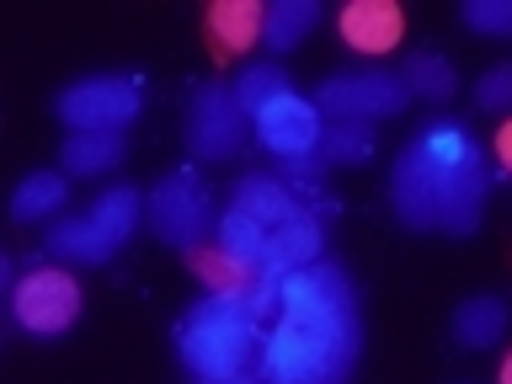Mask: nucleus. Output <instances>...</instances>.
<instances>
[{"label": "nucleus", "mask_w": 512, "mask_h": 384, "mask_svg": "<svg viewBox=\"0 0 512 384\" xmlns=\"http://www.w3.org/2000/svg\"><path fill=\"white\" fill-rule=\"evenodd\" d=\"M491 166L475 134L454 118H432L390 166V208L416 235H475L486 214Z\"/></svg>", "instance_id": "1"}, {"label": "nucleus", "mask_w": 512, "mask_h": 384, "mask_svg": "<svg viewBox=\"0 0 512 384\" xmlns=\"http://www.w3.org/2000/svg\"><path fill=\"white\" fill-rule=\"evenodd\" d=\"M262 342L267 331L251 294H203L176 326V358L198 379L251 374L256 358H262Z\"/></svg>", "instance_id": "2"}, {"label": "nucleus", "mask_w": 512, "mask_h": 384, "mask_svg": "<svg viewBox=\"0 0 512 384\" xmlns=\"http://www.w3.org/2000/svg\"><path fill=\"white\" fill-rule=\"evenodd\" d=\"M363 352V331H336V326H310V320L278 315L267 331L256 374L262 384H347Z\"/></svg>", "instance_id": "3"}, {"label": "nucleus", "mask_w": 512, "mask_h": 384, "mask_svg": "<svg viewBox=\"0 0 512 384\" xmlns=\"http://www.w3.org/2000/svg\"><path fill=\"white\" fill-rule=\"evenodd\" d=\"M144 224H150V235L155 240H166V246L176 251H198L208 235H214V198H208V187H203V176L182 166V171H171V176H160L155 192L144 198Z\"/></svg>", "instance_id": "4"}, {"label": "nucleus", "mask_w": 512, "mask_h": 384, "mask_svg": "<svg viewBox=\"0 0 512 384\" xmlns=\"http://www.w3.org/2000/svg\"><path fill=\"white\" fill-rule=\"evenodd\" d=\"M278 315L310 320V326H336V331H363L358 288L342 272V262H310V267L288 272L278 283Z\"/></svg>", "instance_id": "5"}, {"label": "nucleus", "mask_w": 512, "mask_h": 384, "mask_svg": "<svg viewBox=\"0 0 512 384\" xmlns=\"http://www.w3.org/2000/svg\"><path fill=\"white\" fill-rule=\"evenodd\" d=\"M144 107V91L139 80L128 75H86V80H70V86L59 91V123L70 128V134H118L139 118Z\"/></svg>", "instance_id": "6"}, {"label": "nucleus", "mask_w": 512, "mask_h": 384, "mask_svg": "<svg viewBox=\"0 0 512 384\" xmlns=\"http://www.w3.org/2000/svg\"><path fill=\"white\" fill-rule=\"evenodd\" d=\"M315 107L331 123H374V118L406 112L411 86L400 80V70H342L315 86Z\"/></svg>", "instance_id": "7"}, {"label": "nucleus", "mask_w": 512, "mask_h": 384, "mask_svg": "<svg viewBox=\"0 0 512 384\" xmlns=\"http://www.w3.org/2000/svg\"><path fill=\"white\" fill-rule=\"evenodd\" d=\"M11 315L27 336H59L80 320V283L64 267H32L11 288Z\"/></svg>", "instance_id": "8"}, {"label": "nucleus", "mask_w": 512, "mask_h": 384, "mask_svg": "<svg viewBox=\"0 0 512 384\" xmlns=\"http://www.w3.org/2000/svg\"><path fill=\"white\" fill-rule=\"evenodd\" d=\"M251 139V118L230 86H198L187 102V150L198 160H235Z\"/></svg>", "instance_id": "9"}, {"label": "nucleus", "mask_w": 512, "mask_h": 384, "mask_svg": "<svg viewBox=\"0 0 512 384\" xmlns=\"http://www.w3.org/2000/svg\"><path fill=\"white\" fill-rule=\"evenodd\" d=\"M326 112H320L310 96H299V91H288L278 96L272 107H262L251 118V134L256 144H262L267 155H278V160H299V155H315L320 150V139H326Z\"/></svg>", "instance_id": "10"}, {"label": "nucleus", "mask_w": 512, "mask_h": 384, "mask_svg": "<svg viewBox=\"0 0 512 384\" xmlns=\"http://www.w3.org/2000/svg\"><path fill=\"white\" fill-rule=\"evenodd\" d=\"M267 32V6L256 0H214L203 6V48L214 64H235L246 48L262 43Z\"/></svg>", "instance_id": "11"}, {"label": "nucleus", "mask_w": 512, "mask_h": 384, "mask_svg": "<svg viewBox=\"0 0 512 384\" xmlns=\"http://www.w3.org/2000/svg\"><path fill=\"white\" fill-rule=\"evenodd\" d=\"M336 32L352 54L363 59H384L395 54L400 38H406V11L395 0H347L342 16H336Z\"/></svg>", "instance_id": "12"}, {"label": "nucleus", "mask_w": 512, "mask_h": 384, "mask_svg": "<svg viewBox=\"0 0 512 384\" xmlns=\"http://www.w3.org/2000/svg\"><path fill=\"white\" fill-rule=\"evenodd\" d=\"M448 336L464 352H491L507 336V299L502 294H470L448 320Z\"/></svg>", "instance_id": "13"}, {"label": "nucleus", "mask_w": 512, "mask_h": 384, "mask_svg": "<svg viewBox=\"0 0 512 384\" xmlns=\"http://www.w3.org/2000/svg\"><path fill=\"white\" fill-rule=\"evenodd\" d=\"M230 208H240L246 219H256L267 235L278 230V224H288V219L299 214V203H294V192H288L283 176H240Z\"/></svg>", "instance_id": "14"}, {"label": "nucleus", "mask_w": 512, "mask_h": 384, "mask_svg": "<svg viewBox=\"0 0 512 384\" xmlns=\"http://www.w3.org/2000/svg\"><path fill=\"white\" fill-rule=\"evenodd\" d=\"M91 224H96V235L107 240V251H118V246H128V235L144 224V198L134 187H107L102 198H96L91 208Z\"/></svg>", "instance_id": "15"}, {"label": "nucleus", "mask_w": 512, "mask_h": 384, "mask_svg": "<svg viewBox=\"0 0 512 384\" xmlns=\"http://www.w3.org/2000/svg\"><path fill=\"white\" fill-rule=\"evenodd\" d=\"M64 198H70V176L64 171H32L16 182L11 192V219L16 224H38V219H54Z\"/></svg>", "instance_id": "16"}, {"label": "nucleus", "mask_w": 512, "mask_h": 384, "mask_svg": "<svg viewBox=\"0 0 512 384\" xmlns=\"http://www.w3.org/2000/svg\"><path fill=\"white\" fill-rule=\"evenodd\" d=\"M43 246H48V256H59V262H86V267H102L107 262V240L96 235V224H91V214H75V219H54L43 230Z\"/></svg>", "instance_id": "17"}, {"label": "nucleus", "mask_w": 512, "mask_h": 384, "mask_svg": "<svg viewBox=\"0 0 512 384\" xmlns=\"http://www.w3.org/2000/svg\"><path fill=\"white\" fill-rule=\"evenodd\" d=\"M123 166V134H70L59 144L64 176H107Z\"/></svg>", "instance_id": "18"}, {"label": "nucleus", "mask_w": 512, "mask_h": 384, "mask_svg": "<svg viewBox=\"0 0 512 384\" xmlns=\"http://www.w3.org/2000/svg\"><path fill=\"white\" fill-rule=\"evenodd\" d=\"M320 16H326V11H320V0H272L262 43L272 48V54H294V48L320 27Z\"/></svg>", "instance_id": "19"}, {"label": "nucleus", "mask_w": 512, "mask_h": 384, "mask_svg": "<svg viewBox=\"0 0 512 384\" xmlns=\"http://www.w3.org/2000/svg\"><path fill=\"white\" fill-rule=\"evenodd\" d=\"M214 246L219 251H230L235 262H246L256 278H262V267H267V230L256 219H246L240 208H224L219 224H214Z\"/></svg>", "instance_id": "20"}, {"label": "nucleus", "mask_w": 512, "mask_h": 384, "mask_svg": "<svg viewBox=\"0 0 512 384\" xmlns=\"http://www.w3.org/2000/svg\"><path fill=\"white\" fill-rule=\"evenodd\" d=\"M187 267L203 278V288L208 294H251L256 288V272L246 267V262H235L230 251H208V246H198V251H187Z\"/></svg>", "instance_id": "21"}, {"label": "nucleus", "mask_w": 512, "mask_h": 384, "mask_svg": "<svg viewBox=\"0 0 512 384\" xmlns=\"http://www.w3.org/2000/svg\"><path fill=\"white\" fill-rule=\"evenodd\" d=\"M400 80L411 86V96H427V102H448L459 91V75L438 48H416V54L400 64Z\"/></svg>", "instance_id": "22"}, {"label": "nucleus", "mask_w": 512, "mask_h": 384, "mask_svg": "<svg viewBox=\"0 0 512 384\" xmlns=\"http://www.w3.org/2000/svg\"><path fill=\"white\" fill-rule=\"evenodd\" d=\"M235 102H240V112L246 118H256L262 107H272L278 96H288L294 86H288V75H283V64H272V59H262V64H246V70L235 75Z\"/></svg>", "instance_id": "23"}, {"label": "nucleus", "mask_w": 512, "mask_h": 384, "mask_svg": "<svg viewBox=\"0 0 512 384\" xmlns=\"http://www.w3.org/2000/svg\"><path fill=\"white\" fill-rule=\"evenodd\" d=\"M320 155H326V166H363L374 155V128L368 123H331L326 139H320Z\"/></svg>", "instance_id": "24"}, {"label": "nucleus", "mask_w": 512, "mask_h": 384, "mask_svg": "<svg viewBox=\"0 0 512 384\" xmlns=\"http://www.w3.org/2000/svg\"><path fill=\"white\" fill-rule=\"evenodd\" d=\"M459 22L486 38H512V0H464Z\"/></svg>", "instance_id": "25"}, {"label": "nucleus", "mask_w": 512, "mask_h": 384, "mask_svg": "<svg viewBox=\"0 0 512 384\" xmlns=\"http://www.w3.org/2000/svg\"><path fill=\"white\" fill-rule=\"evenodd\" d=\"M475 102L486 107V112H507V107H512V59L491 64V70H480V80H475Z\"/></svg>", "instance_id": "26"}, {"label": "nucleus", "mask_w": 512, "mask_h": 384, "mask_svg": "<svg viewBox=\"0 0 512 384\" xmlns=\"http://www.w3.org/2000/svg\"><path fill=\"white\" fill-rule=\"evenodd\" d=\"M491 155H496V166H502L507 176H512V118L496 128V139H491Z\"/></svg>", "instance_id": "27"}, {"label": "nucleus", "mask_w": 512, "mask_h": 384, "mask_svg": "<svg viewBox=\"0 0 512 384\" xmlns=\"http://www.w3.org/2000/svg\"><path fill=\"white\" fill-rule=\"evenodd\" d=\"M198 384H262V374H230V379H198Z\"/></svg>", "instance_id": "28"}, {"label": "nucleus", "mask_w": 512, "mask_h": 384, "mask_svg": "<svg viewBox=\"0 0 512 384\" xmlns=\"http://www.w3.org/2000/svg\"><path fill=\"white\" fill-rule=\"evenodd\" d=\"M496 384H512V352L502 358V368H496Z\"/></svg>", "instance_id": "29"}]
</instances>
